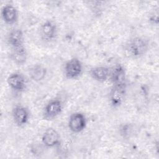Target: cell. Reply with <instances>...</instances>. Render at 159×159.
<instances>
[{
  "label": "cell",
  "mask_w": 159,
  "mask_h": 159,
  "mask_svg": "<svg viewBox=\"0 0 159 159\" xmlns=\"http://www.w3.org/2000/svg\"><path fill=\"white\" fill-rule=\"evenodd\" d=\"M111 69L107 66H98L92 68L90 70L91 77L96 81L103 83L109 78Z\"/></svg>",
  "instance_id": "13"
},
{
  "label": "cell",
  "mask_w": 159,
  "mask_h": 159,
  "mask_svg": "<svg viewBox=\"0 0 159 159\" xmlns=\"http://www.w3.org/2000/svg\"><path fill=\"white\" fill-rule=\"evenodd\" d=\"M12 119L14 124L18 127H23L29 122L30 112L29 109L22 105L16 106L12 112Z\"/></svg>",
  "instance_id": "7"
},
{
  "label": "cell",
  "mask_w": 159,
  "mask_h": 159,
  "mask_svg": "<svg viewBox=\"0 0 159 159\" xmlns=\"http://www.w3.org/2000/svg\"><path fill=\"white\" fill-rule=\"evenodd\" d=\"M7 83L13 91L17 93H21L26 88L25 78L19 72L10 74L7 78Z\"/></svg>",
  "instance_id": "9"
},
{
  "label": "cell",
  "mask_w": 159,
  "mask_h": 159,
  "mask_svg": "<svg viewBox=\"0 0 159 159\" xmlns=\"http://www.w3.org/2000/svg\"><path fill=\"white\" fill-rule=\"evenodd\" d=\"M87 124V119L85 115L80 112L72 113L68 122L69 129L73 133L78 134L83 131Z\"/></svg>",
  "instance_id": "5"
},
{
  "label": "cell",
  "mask_w": 159,
  "mask_h": 159,
  "mask_svg": "<svg viewBox=\"0 0 159 159\" xmlns=\"http://www.w3.org/2000/svg\"><path fill=\"white\" fill-rule=\"evenodd\" d=\"M109 79L112 85L127 86L126 72L124 66L119 63L115 65L111 69Z\"/></svg>",
  "instance_id": "8"
},
{
  "label": "cell",
  "mask_w": 159,
  "mask_h": 159,
  "mask_svg": "<svg viewBox=\"0 0 159 159\" xmlns=\"http://www.w3.org/2000/svg\"><path fill=\"white\" fill-rule=\"evenodd\" d=\"M7 41L12 48L23 46L24 42L23 31L17 28L12 29L7 34Z\"/></svg>",
  "instance_id": "12"
},
{
  "label": "cell",
  "mask_w": 159,
  "mask_h": 159,
  "mask_svg": "<svg viewBox=\"0 0 159 159\" xmlns=\"http://www.w3.org/2000/svg\"><path fill=\"white\" fill-rule=\"evenodd\" d=\"M39 32L42 40L46 43H50L57 37L58 27L55 22L47 20L41 24Z\"/></svg>",
  "instance_id": "2"
},
{
  "label": "cell",
  "mask_w": 159,
  "mask_h": 159,
  "mask_svg": "<svg viewBox=\"0 0 159 159\" xmlns=\"http://www.w3.org/2000/svg\"><path fill=\"white\" fill-rule=\"evenodd\" d=\"M1 17L6 24L8 25H12L16 23L18 20V11L13 5L6 4L2 7Z\"/></svg>",
  "instance_id": "11"
},
{
  "label": "cell",
  "mask_w": 159,
  "mask_h": 159,
  "mask_svg": "<svg viewBox=\"0 0 159 159\" xmlns=\"http://www.w3.org/2000/svg\"><path fill=\"white\" fill-rule=\"evenodd\" d=\"M63 109V103L59 98L49 101L43 109V115L45 119L52 120L61 114Z\"/></svg>",
  "instance_id": "4"
},
{
  "label": "cell",
  "mask_w": 159,
  "mask_h": 159,
  "mask_svg": "<svg viewBox=\"0 0 159 159\" xmlns=\"http://www.w3.org/2000/svg\"><path fill=\"white\" fill-rule=\"evenodd\" d=\"M126 86L112 85L109 93V103L112 107L117 108L124 102L126 95Z\"/></svg>",
  "instance_id": "6"
},
{
  "label": "cell",
  "mask_w": 159,
  "mask_h": 159,
  "mask_svg": "<svg viewBox=\"0 0 159 159\" xmlns=\"http://www.w3.org/2000/svg\"><path fill=\"white\" fill-rule=\"evenodd\" d=\"M42 142L45 147L52 148L60 144V135L55 129L48 127L43 133Z\"/></svg>",
  "instance_id": "10"
},
{
  "label": "cell",
  "mask_w": 159,
  "mask_h": 159,
  "mask_svg": "<svg viewBox=\"0 0 159 159\" xmlns=\"http://www.w3.org/2000/svg\"><path fill=\"white\" fill-rule=\"evenodd\" d=\"M83 64L77 58L70 59L64 66L65 76L69 80H75L80 77L83 73Z\"/></svg>",
  "instance_id": "3"
},
{
  "label": "cell",
  "mask_w": 159,
  "mask_h": 159,
  "mask_svg": "<svg viewBox=\"0 0 159 159\" xmlns=\"http://www.w3.org/2000/svg\"><path fill=\"white\" fill-rule=\"evenodd\" d=\"M149 49V42L143 37L136 36L130 39L124 45V50L129 57L139 58L144 56Z\"/></svg>",
  "instance_id": "1"
},
{
  "label": "cell",
  "mask_w": 159,
  "mask_h": 159,
  "mask_svg": "<svg viewBox=\"0 0 159 159\" xmlns=\"http://www.w3.org/2000/svg\"><path fill=\"white\" fill-rule=\"evenodd\" d=\"M12 61L17 65H23L27 61V52L25 47L12 48L10 54Z\"/></svg>",
  "instance_id": "14"
},
{
  "label": "cell",
  "mask_w": 159,
  "mask_h": 159,
  "mask_svg": "<svg viewBox=\"0 0 159 159\" xmlns=\"http://www.w3.org/2000/svg\"><path fill=\"white\" fill-rule=\"evenodd\" d=\"M47 68L41 64H35L29 70V74L34 81H42L46 76Z\"/></svg>",
  "instance_id": "15"
}]
</instances>
